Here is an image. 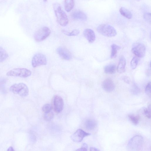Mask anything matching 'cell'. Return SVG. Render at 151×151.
<instances>
[{"label": "cell", "instance_id": "1", "mask_svg": "<svg viewBox=\"0 0 151 151\" xmlns=\"http://www.w3.org/2000/svg\"><path fill=\"white\" fill-rule=\"evenodd\" d=\"M53 7L58 23L61 26H66L69 22L68 18L60 5L57 3H55L53 4Z\"/></svg>", "mask_w": 151, "mask_h": 151}, {"label": "cell", "instance_id": "2", "mask_svg": "<svg viewBox=\"0 0 151 151\" xmlns=\"http://www.w3.org/2000/svg\"><path fill=\"white\" fill-rule=\"evenodd\" d=\"M144 138L141 136H136L132 138L129 142L127 145L128 150L138 151L140 150L144 144Z\"/></svg>", "mask_w": 151, "mask_h": 151}, {"label": "cell", "instance_id": "3", "mask_svg": "<svg viewBox=\"0 0 151 151\" xmlns=\"http://www.w3.org/2000/svg\"><path fill=\"white\" fill-rule=\"evenodd\" d=\"M10 90L13 94L21 97L27 96L29 94V89L28 86L23 83L13 84L11 86Z\"/></svg>", "mask_w": 151, "mask_h": 151}, {"label": "cell", "instance_id": "4", "mask_svg": "<svg viewBox=\"0 0 151 151\" xmlns=\"http://www.w3.org/2000/svg\"><path fill=\"white\" fill-rule=\"evenodd\" d=\"M99 33L106 37H115L117 34L116 30L112 26L108 24H102L97 28Z\"/></svg>", "mask_w": 151, "mask_h": 151}, {"label": "cell", "instance_id": "5", "mask_svg": "<svg viewBox=\"0 0 151 151\" xmlns=\"http://www.w3.org/2000/svg\"><path fill=\"white\" fill-rule=\"evenodd\" d=\"M31 72L29 69L25 68H15L8 72L6 75L8 76H12L25 78L30 76Z\"/></svg>", "mask_w": 151, "mask_h": 151}, {"label": "cell", "instance_id": "6", "mask_svg": "<svg viewBox=\"0 0 151 151\" xmlns=\"http://www.w3.org/2000/svg\"><path fill=\"white\" fill-rule=\"evenodd\" d=\"M51 33L50 29L47 27H44L37 31L34 35V39L37 42L45 40Z\"/></svg>", "mask_w": 151, "mask_h": 151}, {"label": "cell", "instance_id": "7", "mask_svg": "<svg viewBox=\"0 0 151 151\" xmlns=\"http://www.w3.org/2000/svg\"><path fill=\"white\" fill-rule=\"evenodd\" d=\"M132 51L138 57L143 58L146 54V48L143 43H135L132 45Z\"/></svg>", "mask_w": 151, "mask_h": 151}, {"label": "cell", "instance_id": "8", "mask_svg": "<svg viewBox=\"0 0 151 151\" xmlns=\"http://www.w3.org/2000/svg\"><path fill=\"white\" fill-rule=\"evenodd\" d=\"M47 63L46 56L42 53H37L33 57L32 61V65L34 68L46 65Z\"/></svg>", "mask_w": 151, "mask_h": 151}, {"label": "cell", "instance_id": "9", "mask_svg": "<svg viewBox=\"0 0 151 151\" xmlns=\"http://www.w3.org/2000/svg\"><path fill=\"white\" fill-rule=\"evenodd\" d=\"M90 135L81 129H78L71 136L72 139L76 142H80L86 136Z\"/></svg>", "mask_w": 151, "mask_h": 151}, {"label": "cell", "instance_id": "10", "mask_svg": "<svg viewBox=\"0 0 151 151\" xmlns=\"http://www.w3.org/2000/svg\"><path fill=\"white\" fill-rule=\"evenodd\" d=\"M53 103L55 110L57 113H59L63 110L64 102L63 99L61 96H55L53 99Z\"/></svg>", "mask_w": 151, "mask_h": 151}, {"label": "cell", "instance_id": "11", "mask_svg": "<svg viewBox=\"0 0 151 151\" xmlns=\"http://www.w3.org/2000/svg\"><path fill=\"white\" fill-rule=\"evenodd\" d=\"M57 51L60 57L64 60L69 61L72 59L71 53L65 47H59L57 49Z\"/></svg>", "mask_w": 151, "mask_h": 151}, {"label": "cell", "instance_id": "12", "mask_svg": "<svg viewBox=\"0 0 151 151\" xmlns=\"http://www.w3.org/2000/svg\"><path fill=\"white\" fill-rule=\"evenodd\" d=\"M102 88L106 92H111L114 89L115 86L112 80L110 78L105 79L102 84Z\"/></svg>", "mask_w": 151, "mask_h": 151}, {"label": "cell", "instance_id": "13", "mask_svg": "<svg viewBox=\"0 0 151 151\" xmlns=\"http://www.w3.org/2000/svg\"><path fill=\"white\" fill-rule=\"evenodd\" d=\"M83 34L84 37L90 43H93L95 41V33L94 31L91 29H86L84 31Z\"/></svg>", "mask_w": 151, "mask_h": 151}, {"label": "cell", "instance_id": "14", "mask_svg": "<svg viewBox=\"0 0 151 151\" xmlns=\"http://www.w3.org/2000/svg\"><path fill=\"white\" fill-rule=\"evenodd\" d=\"M72 17L75 20L81 21H85L87 17L86 15L80 11H76L73 12L72 14Z\"/></svg>", "mask_w": 151, "mask_h": 151}, {"label": "cell", "instance_id": "15", "mask_svg": "<svg viewBox=\"0 0 151 151\" xmlns=\"http://www.w3.org/2000/svg\"><path fill=\"white\" fill-rule=\"evenodd\" d=\"M126 60L123 56H122L119 60L118 66L117 68L118 72L122 74L125 71L126 66Z\"/></svg>", "mask_w": 151, "mask_h": 151}, {"label": "cell", "instance_id": "16", "mask_svg": "<svg viewBox=\"0 0 151 151\" xmlns=\"http://www.w3.org/2000/svg\"><path fill=\"white\" fill-rule=\"evenodd\" d=\"M116 67L114 64L106 66L104 68V73L108 74H114L116 72Z\"/></svg>", "mask_w": 151, "mask_h": 151}, {"label": "cell", "instance_id": "17", "mask_svg": "<svg viewBox=\"0 0 151 151\" xmlns=\"http://www.w3.org/2000/svg\"><path fill=\"white\" fill-rule=\"evenodd\" d=\"M96 126V121L92 119H88L85 123V126L86 129L88 130H94Z\"/></svg>", "mask_w": 151, "mask_h": 151}, {"label": "cell", "instance_id": "18", "mask_svg": "<svg viewBox=\"0 0 151 151\" xmlns=\"http://www.w3.org/2000/svg\"><path fill=\"white\" fill-rule=\"evenodd\" d=\"M120 12L121 15L129 19H132V15L130 12L125 7H122L120 9Z\"/></svg>", "mask_w": 151, "mask_h": 151}, {"label": "cell", "instance_id": "19", "mask_svg": "<svg viewBox=\"0 0 151 151\" xmlns=\"http://www.w3.org/2000/svg\"><path fill=\"white\" fill-rule=\"evenodd\" d=\"M75 5L74 0H65V9L67 12L72 11Z\"/></svg>", "mask_w": 151, "mask_h": 151}, {"label": "cell", "instance_id": "20", "mask_svg": "<svg viewBox=\"0 0 151 151\" xmlns=\"http://www.w3.org/2000/svg\"><path fill=\"white\" fill-rule=\"evenodd\" d=\"M7 52L3 48L0 47V63H2L8 57Z\"/></svg>", "mask_w": 151, "mask_h": 151}, {"label": "cell", "instance_id": "21", "mask_svg": "<svg viewBox=\"0 0 151 151\" xmlns=\"http://www.w3.org/2000/svg\"><path fill=\"white\" fill-rule=\"evenodd\" d=\"M111 58L113 59L116 57L118 51L121 49V47L116 44H113L111 46Z\"/></svg>", "mask_w": 151, "mask_h": 151}, {"label": "cell", "instance_id": "22", "mask_svg": "<svg viewBox=\"0 0 151 151\" xmlns=\"http://www.w3.org/2000/svg\"><path fill=\"white\" fill-rule=\"evenodd\" d=\"M62 32L65 35L70 37L77 36L80 33L79 31L77 29L74 30L71 32L63 30L62 31Z\"/></svg>", "mask_w": 151, "mask_h": 151}, {"label": "cell", "instance_id": "23", "mask_svg": "<svg viewBox=\"0 0 151 151\" xmlns=\"http://www.w3.org/2000/svg\"><path fill=\"white\" fill-rule=\"evenodd\" d=\"M128 117L130 121L134 125H137L139 123L140 118L138 116L130 114L128 115Z\"/></svg>", "mask_w": 151, "mask_h": 151}, {"label": "cell", "instance_id": "24", "mask_svg": "<svg viewBox=\"0 0 151 151\" xmlns=\"http://www.w3.org/2000/svg\"><path fill=\"white\" fill-rule=\"evenodd\" d=\"M138 62V59L136 57H134L130 62V66L132 69H135L137 67Z\"/></svg>", "mask_w": 151, "mask_h": 151}, {"label": "cell", "instance_id": "25", "mask_svg": "<svg viewBox=\"0 0 151 151\" xmlns=\"http://www.w3.org/2000/svg\"><path fill=\"white\" fill-rule=\"evenodd\" d=\"M54 117V114L51 112L45 113L44 115V118L46 121H51Z\"/></svg>", "mask_w": 151, "mask_h": 151}, {"label": "cell", "instance_id": "26", "mask_svg": "<svg viewBox=\"0 0 151 151\" xmlns=\"http://www.w3.org/2000/svg\"><path fill=\"white\" fill-rule=\"evenodd\" d=\"M52 109V106L49 104L44 105L42 108L43 111L45 113L49 112L51 111Z\"/></svg>", "mask_w": 151, "mask_h": 151}, {"label": "cell", "instance_id": "27", "mask_svg": "<svg viewBox=\"0 0 151 151\" xmlns=\"http://www.w3.org/2000/svg\"><path fill=\"white\" fill-rule=\"evenodd\" d=\"M131 92L133 94L136 95L140 92V90L138 86L136 84H134L132 86Z\"/></svg>", "mask_w": 151, "mask_h": 151}, {"label": "cell", "instance_id": "28", "mask_svg": "<svg viewBox=\"0 0 151 151\" xmlns=\"http://www.w3.org/2000/svg\"><path fill=\"white\" fill-rule=\"evenodd\" d=\"M144 112L146 116L148 118L150 119L151 118L150 115V105H149L148 109L146 108L144 109Z\"/></svg>", "mask_w": 151, "mask_h": 151}, {"label": "cell", "instance_id": "29", "mask_svg": "<svg viewBox=\"0 0 151 151\" xmlns=\"http://www.w3.org/2000/svg\"><path fill=\"white\" fill-rule=\"evenodd\" d=\"M145 92L146 94L150 97L151 96V83L149 82L145 88Z\"/></svg>", "mask_w": 151, "mask_h": 151}, {"label": "cell", "instance_id": "30", "mask_svg": "<svg viewBox=\"0 0 151 151\" xmlns=\"http://www.w3.org/2000/svg\"><path fill=\"white\" fill-rule=\"evenodd\" d=\"M144 18L145 20L147 22H151V14L147 13L144 14Z\"/></svg>", "mask_w": 151, "mask_h": 151}, {"label": "cell", "instance_id": "31", "mask_svg": "<svg viewBox=\"0 0 151 151\" xmlns=\"http://www.w3.org/2000/svg\"><path fill=\"white\" fill-rule=\"evenodd\" d=\"M88 148V146L86 144H84L82 146V147L78 150H76V151H87V149Z\"/></svg>", "mask_w": 151, "mask_h": 151}, {"label": "cell", "instance_id": "32", "mask_svg": "<svg viewBox=\"0 0 151 151\" xmlns=\"http://www.w3.org/2000/svg\"><path fill=\"white\" fill-rule=\"evenodd\" d=\"M123 79L124 82H125L127 84H129L130 82V78L126 76H124L123 78Z\"/></svg>", "mask_w": 151, "mask_h": 151}, {"label": "cell", "instance_id": "33", "mask_svg": "<svg viewBox=\"0 0 151 151\" xmlns=\"http://www.w3.org/2000/svg\"><path fill=\"white\" fill-rule=\"evenodd\" d=\"M90 151H99V150L94 147H91L90 149Z\"/></svg>", "mask_w": 151, "mask_h": 151}, {"label": "cell", "instance_id": "34", "mask_svg": "<svg viewBox=\"0 0 151 151\" xmlns=\"http://www.w3.org/2000/svg\"><path fill=\"white\" fill-rule=\"evenodd\" d=\"M7 150L8 151H14V150H13V147H11L8 149Z\"/></svg>", "mask_w": 151, "mask_h": 151}, {"label": "cell", "instance_id": "35", "mask_svg": "<svg viewBox=\"0 0 151 151\" xmlns=\"http://www.w3.org/2000/svg\"><path fill=\"white\" fill-rule=\"evenodd\" d=\"M43 1L44 2H46L47 1V0H43Z\"/></svg>", "mask_w": 151, "mask_h": 151}, {"label": "cell", "instance_id": "36", "mask_svg": "<svg viewBox=\"0 0 151 151\" xmlns=\"http://www.w3.org/2000/svg\"><path fill=\"white\" fill-rule=\"evenodd\" d=\"M136 1H141V0H136Z\"/></svg>", "mask_w": 151, "mask_h": 151}]
</instances>
